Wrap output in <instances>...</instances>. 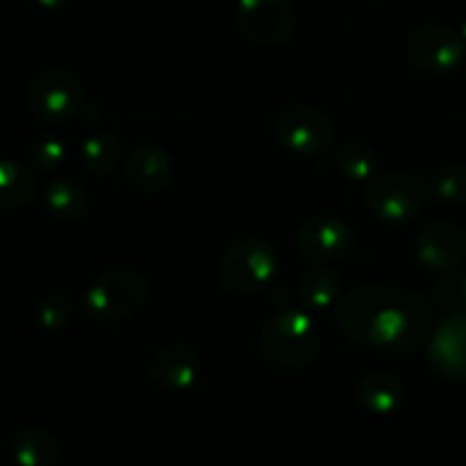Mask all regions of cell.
<instances>
[{
	"label": "cell",
	"instance_id": "1",
	"mask_svg": "<svg viewBox=\"0 0 466 466\" xmlns=\"http://www.w3.org/2000/svg\"><path fill=\"white\" fill-rule=\"evenodd\" d=\"M337 323L355 344L408 353L426 344L432 317L426 303L400 287L360 285L337 305Z\"/></svg>",
	"mask_w": 466,
	"mask_h": 466
},
{
	"label": "cell",
	"instance_id": "2",
	"mask_svg": "<svg viewBox=\"0 0 466 466\" xmlns=\"http://www.w3.org/2000/svg\"><path fill=\"white\" fill-rule=\"evenodd\" d=\"M264 355L276 367L300 369L314 360L319 350V330L312 317L300 309L276 314L268 319L259 335Z\"/></svg>",
	"mask_w": 466,
	"mask_h": 466
},
{
	"label": "cell",
	"instance_id": "3",
	"mask_svg": "<svg viewBox=\"0 0 466 466\" xmlns=\"http://www.w3.org/2000/svg\"><path fill=\"white\" fill-rule=\"evenodd\" d=\"M148 287L135 268H114L103 273L86 289L85 309L94 321L112 323L132 317L144 305Z\"/></svg>",
	"mask_w": 466,
	"mask_h": 466
},
{
	"label": "cell",
	"instance_id": "4",
	"mask_svg": "<svg viewBox=\"0 0 466 466\" xmlns=\"http://www.w3.org/2000/svg\"><path fill=\"white\" fill-rule=\"evenodd\" d=\"M276 253L262 239H244L226 250L221 259V282L230 294H259L276 276Z\"/></svg>",
	"mask_w": 466,
	"mask_h": 466
},
{
	"label": "cell",
	"instance_id": "5",
	"mask_svg": "<svg viewBox=\"0 0 466 466\" xmlns=\"http://www.w3.org/2000/svg\"><path fill=\"white\" fill-rule=\"evenodd\" d=\"M27 105L46 123L71 121L85 105V85L64 68H48L32 80Z\"/></svg>",
	"mask_w": 466,
	"mask_h": 466
},
{
	"label": "cell",
	"instance_id": "6",
	"mask_svg": "<svg viewBox=\"0 0 466 466\" xmlns=\"http://www.w3.org/2000/svg\"><path fill=\"white\" fill-rule=\"evenodd\" d=\"M276 137L287 150L299 157H317L335 141L330 116L312 105H294L276 121Z\"/></svg>",
	"mask_w": 466,
	"mask_h": 466
},
{
	"label": "cell",
	"instance_id": "7",
	"mask_svg": "<svg viewBox=\"0 0 466 466\" xmlns=\"http://www.w3.org/2000/svg\"><path fill=\"white\" fill-rule=\"evenodd\" d=\"M369 212L385 221H408L421 209L423 187L408 173H378L362 196Z\"/></svg>",
	"mask_w": 466,
	"mask_h": 466
},
{
	"label": "cell",
	"instance_id": "8",
	"mask_svg": "<svg viewBox=\"0 0 466 466\" xmlns=\"http://www.w3.org/2000/svg\"><path fill=\"white\" fill-rule=\"evenodd\" d=\"M241 32L259 46L285 44L294 30V14L287 0H237Z\"/></svg>",
	"mask_w": 466,
	"mask_h": 466
},
{
	"label": "cell",
	"instance_id": "9",
	"mask_svg": "<svg viewBox=\"0 0 466 466\" xmlns=\"http://www.w3.org/2000/svg\"><path fill=\"white\" fill-rule=\"evenodd\" d=\"M294 244L303 258L312 262H330L344 258L353 248V230L341 218L319 214L300 223Z\"/></svg>",
	"mask_w": 466,
	"mask_h": 466
},
{
	"label": "cell",
	"instance_id": "10",
	"mask_svg": "<svg viewBox=\"0 0 466 466\" xmlns=\"http://www.w3.org/2000/svg\"><path fill=\"white\" fill-rule=\"evenodd\" d=\"M466 44L453 27L426 25L410 39L408 50L412 62L428 73H449L464 59Z\"/></svg>",
	"mask_w": 466,
	"mask_h": 466
},
{
	"label": "cell",
	"instance_id": "11",
	"mask_svg": "<svg viewBox=\"0 0 466 466\" xmlns=\"http://www.w3.org/2000/svg\"><path fill=\"white\" fill-rule=\"evenodd\" d=\"M466 255V232L451 221H437L421 232L417 258L428 271H449Z\"/></svg>",
	"mask_w": 466,
	"mask_h": 466
},
{
	"label": "cell",
	"instance_id": "12",
	"mask_svg": "<svg viewBox=\"0 0 466 466\" xmlns=\"http://www.w3.org/2000/svg\"><path fill=\"white\" fill-rule=\"evenodd\" d=\"M173 176H176L173 159L159 146L139 144L127 153L126 177L141 194H159L171 185Z\"/></svg>",
	"mask_w": 466,
	"mask_h": 466
},
{
	"label": "cell",
	"instance_id": "13",
	"mask_svg": "<svg viewBox=\"0 0 466 466\" xmlns=\"http://www.w3.org/2000/svg\"><path fill=\"white\" fill-rule=\"evenodd\" d=\"M198 371L200 362L196 350L180 341L162 346L148 364V376L155 385L167 390H187L198 380Z\"/></svg>",
	"mask_w": 466,
	"mask_h": 466
},
{
	"label": "cell",
	"instance_id": "14",
	"mask_svg": "<svg viewBox=\"0 0 466 466\" xmlns=\"http://www.w3.org/2000/svg\"><path fill=\"white\" fill-rule=\"evenodd\" d=\"M431 362L440 373L466 380V312L449 317L431 341Z\"/></svg>",
	"mask_w": 466,
	"mask_h": 466
},
{
	"label": "cell",
	"instance_id": "15",
	"mask_svg": "<svg viewBox=\"0 0 466 466\" xmlns=\"http://www.w3.org/2000/svg\"><path fill=\"white\" fill-rule=\"evenodd\" d=\"M358 399L369 412L390 414L403 400V380L391 371H371L360 380Z\"/></svg>",
	"mask_w": 466,
	"mask_h": 466
},
{
	"label": "cell",
	"instance_id": "16",
	"mask_svg": "<svg viewBox=\"0 0 466 466\" xmlns=\"http://www.w3.org/2000/svg\"><path fill=\"white\" fill-rule=\"evenodd\" d=\"M62 444L46 428H27L14 440V460L18 466H57Z\"/></svg>",
	"mask_w": 466,
	"mask_h": 466
},
{
	"label": "cell",
	"instance_id": "17",
	"mask_svg": "<svg viewBox=\"0 0 466 466\" xmlns=\"http://www.w3.org/2000/svg\"><path fill=\"white\" fill-rule=\"evenodd\" d=\"M121 141L112 132H96V135L85 137L80 146L82 167L96 177L109 176L121 162Z\"/></svg>",
	"mask_w": 466,
	"mask_h": 466
},
{
	"label": "cell",
	"instance_id": "18",
	"mask_svg": "<svg viewBox=\"0 0 466 466\" xmlns=\"http://www.w3.org/2000/svg\"><path fill=\"white\" fill-rule=\"evenodd\" d=\"M44 203L55 218L77 221L89 209V194L73 180H55L46 187Z\"/></svg>",
	"mask_w": 466,
	"mask_h": 466
},
{
	"label": "cell",
	"instance_id": "19",
	"mask_svg": "<svg viewBox=\"0 0 466 466\" xmlns=\"http://www.w3.org/2000/svg\"><path fill=\"white\" fill-rule=\"evenodd\" d=\"M36 182L23 164L0 159V209H21L32 200Z\"/></svg>",
	"mask_w": 466,
	"mask_h": 466
},
{
	"label": "cell",
	"instance_id": "20",
	"mask_svg": "<svg viewBox=\"0 0 466 466\" xmlns=\"http://www.w3.org/2000/svg\"><path fill=\"white\" fill-rule=\"evenodd\" d=\"M300 300L312 309H323L332 305L339 296V278L330 268H309L300 276L299 282Z\"/></svg>",
	"mask_w": 466,
	"mask_h": 466
},
{
	"label": "cell",
	"instance_id": "21",
	"mask_svg": "<svg viewBox=\"0 0 466 466\" xmlns=\"http://www.w3.org/2000/svg\"><path fill=\"white\" fill-rule=\"evenodd\" d=\"M337 167L344 173L349 180L353 182H371L378 176V164L376 153H373L369 146L358 144V141H350L344 144L337 150Z\"/></svg>",
	"mask_w": 466,
	"mask_h": 466
},
{
	"label": "cell",
	"instance_id": "22",
	"mask_svg": "<svg viewBox=\"0 0 466 466\" xmlns=\"http://www.w3.org/2000/svg\"><path fill=\"white\" fill-rule=\"evenodd\" d=\"M432 196L440 203L446 205H464L466 203V167L462 164H451V167L441 168L435 177H432Z\"/></svg>",
	"mask_w": 466,
	"mask_h": 466
},
{
	"label": "cell",
	"instance_id": "23",
	"mask_svg": "<svg viewBox=\"0 0 466 466\" xmlns=\"http://www.w3.org/2000/svg\"><path fill=\"white\" fill-rule=\"evenodd\" d=\"M35 317L41 328L46 330H59L66 326L73 317V303L62 294H48L39 300L35 309Z\"/></svg>",
	"mask_w": 466,
	"mask_h": 466
},
{
	"label": "cell",
	"instance_id": "24",
	"mask_svg": "<svg viewBox=\"0 0 466 466\" xmlns=\"http://www.w3.org/2000/svg\"><path fill=\"white\" fill-rule=\"evenodd\" d=\"M432 299L446 309L466 312V273H451L444 280L437 282L432 289Z\"/></svg>",
	"mask_w": 466,
	"mask_h": 466
},
{
	"label": "cell",
	"instance_id": "25",
	"mask_svg": "<svg viewBox=\"0 0 466 466\" xmlns=\"http://www.w3.org/2000/svg\"><path fill=\"white\" fill-rule=\"evenodd\" d=\"M30 157L39 168H55L64 162V157H66V146H64L62 139H57V137L44 135L39 137V139L32 141Z\"/></svg>",
	"mask_w": 466,
	"mask_h": 466
},
{
	"label": "cell",
	"instance_id": "26",
	"mask_svg": "<svg viewBox=\"0 0 466 466\" xmlns=\"http://www.w3.org/2000/svg\"><path fill=\"white\" fill-rule=\"evenodd\" d=\"M36 3H39V7L50 9V12H55V9L64 7V5H66L68 0H36Z\"/></svg>",
	"mask_w": 466,
	"mask_h": 466
},
{
	"label": "cell",
	"instance_id": "27",
	"mask_svg": "<svg viewBox=\"0 0 466 466\" xmlns=\"http://www.w3.org/2000/svg\"><path fill=\"white\" fill-rule=\"evenodd\" d=\"M460 36H462V41L466 44V21H464V25L460 27Z\"/></svg>",
	"mask_w": 466,
	"mask_h": 466
}]
</instances>
